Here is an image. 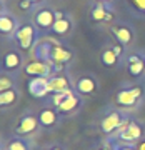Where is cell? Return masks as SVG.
I'll use <instances>...</instances> for the list:
<instances>
[{
  "mask_svg": "<svg viewBox=\"0 0 145 150\" xmlns=\"http://www.w3.org/2000/svg\"><path fill=\"white\" fill-rule=\"evenodd\" d=\"M32 57L48 62L54 67V74H57V72H64L65 65L74 60V52L57 40L45 38L35 45V48L32 50Z\"/></svg>",
  "mask_w": 145,
  "mask_h": 150,
  "instance_id": "1",
  "label": "cell"
},
{
  "mask_svg": "<svg viewBox=\"0 0 145 150\" xmlns=\"http://www.w3.org/2000/svg\"><path fill=\"white\" fill-rule=\"evenodd\" d=\"M40 30H38L32 22H23L20 23L18 30L13 35V40L17 43V48L22 52H32L35 45L40 42Z\"/></svg>",
  "mask_w": 145,
  "mask_h": 150,
  "instance_id": "2",
  "label": "cell"
},
{
  "mask_svg": "<svg viewBox=\"0 0 145 150\" xmlns=\"http://www.w3.org/2000/svg\"><path fill=\"white\" fill-rule=\"evenodd\" d=\"M144 93H145V88L142 85L124 87L115 93V105L120 110H134L142 102Z\"/></svg>",
  "mask_w": 145,
  "mask_h": 150,
  "instance_id": "3",
  "label": "cell"
},
{
  "mask_svg": "<svg viewBox=\"0 0 145 150\" xmlns=\"http://www.w3.org/2000/svg\"><path fill=\"white\" fill-rule=\"evenodd\" d=\"M55 20H57V10H54L47 4L37 5L32 10V23L40 30V33L52 32Z\"/></svg>",
  "mask_w": 145,
  "mask_h": 150,
  "instance_id": "4",
  "label": "cell"
},
{
  "mask_svg": "<svg viewBox=\"0 0 145 150\" xmlns=\"http://www.w3.org/2000/svg\"><path fill=\"white\" fill-rule=\"evenodd\" d=\"M145 137V129L139 120H132L129 118L127 122L122 125V129L113 135V142H122V144H137L139 140Z\"/></svg>",
  "mask_w": 145,
  "mask_h": 150,
  "instance_id": "5",
  "label": "cell"
},
{
  "mask_svg": "<svg viewBox=\"0 0 145 150\" xmlns=\"http://www.w3.org/2000/svg\"><path fill=\"white\" fill-rule=\"evenodd\" d=\"M129 118L122 110L118 108H108V112L100 118V130L103 135L107 137H113L118 130L122 129V125L127 122Z\"/></svg>",
  "mask_w": 145,
  "mask_h": 150,
  "instance_id": "6",
  "label": "cell"
},
{
  "mask_svg": "<svg viewBox=\"0 0 145 150\" xmlns=\"http://www.w3.org/2000/svg\"><path fill=\"white\" fill-rule=\"evenodd\" d=\"M18 27H20L18 18L5 5H2V8H0V33L7 38H13Z\"/></svg>",
  "mask_w": 145,
  "mask_h": 150,
  "instance_id": "7",
  "label": "cell"
},
{
  "mask_svg": "<svg viewBox=\"0 0 145 150\" xmlns=\"http://www.w3.org/2000/svg\"><path fill=\"white\" fill-rule=\"evenodd\" d=\"M23 72L30 77H50V75L54 74V67L45 62V60H40V59H32L25 62V67H23Z\"/></svg>",
  "mask_w": 145,
  "mask_h": 150,
  "instance_id": "8",
  "label": "cell"
},
{
  "mask_svg": "<svg viewBox=\"0 0 145 150\" xmlns=\"http://www.w3.org/2000/svg\"><path fill=\"white\" fill-rule=\"evenodd\" d=\"M125 67L130 77L139 79L145 74V57L144 52H132L129 54V57L125 59Z\"/></svg>",
  "mask_w": 145,
  "mask_h": 150,
  "instance_id": "9",
  "label": "cell"
},
{
  "mask_svg": "<svg viewBox=\"0 0 145 150\" xmlns=\"http://www.w3.org/2000/svg\"><path fill=\"white\" fill-rule=\"evenodd\" d=\"M25 67V62H23V57L18 50H8L5 55H4V60H2V72L5 74H17L20 69Z\"/></svg>",
  "mask_w": 145,
  "mask_h": 150,
  "instance_id": "10",
  "label": "cell"
},
{
  "mask_svg": "<svg viewBox=\"0 0 145 150\" xmlns=\"http://www.w3.org/2000/svg\"><path fill=\"white\" fill-rule=\"evenodd\" d=\"M40 127V122H38V117H35L32 112H27L23 113L18 120L15 127V134L17 135H22V137H28L32 135L33 132H37V129Z\"/></svg>",
  "mask_w": 145,
  "mask_h": 150,
  "instance_id": "11",
  "label": "cell"
},
{
  "mask_svg": "<svg viewBox=\"0 0 145 150\" xmlns=\"http://www.w3.org/2000/svg\"><path fill=\"white\" fill-rule=\"evenodd\" d=\"M74 88L82 97H92L95 95L97 90H98V82H97V79L93 75H82V77H79L75 80Z\"/></svg>",
  "mask_w": 145,
  "mask_h": 150,
  "instance_id": "12",
  "label": "cell"
},
{
  "mask_svg": "<svg viewBox=\"0 0 145 150\" xmlns=\"http://www.w3.org/2000/svg\"><path fill=\"white\" fill-rule=\"evenodd\" d=\"M110 32H112L113 38H115V42L122 43L124 47L132 45V43H134V40H135L134 30H132L127 23H113V25H110Z\"/></svg>",
  "mask_w": 145,
  "mask_h": 150,
  "instance_id": "13",
  "label": "cell"
},
{
  "mask_svg": "<svg viewBox=\"0 0 145 150\" xmlns=\"http://www.w3.org/2000/svg\"><path fill=\"white\" fill-rule=\"evenodd\" d=\"M90 20L95 23L102 22H112L113 20V10L112 4H103V2H95L90 8Z\"/></svg>",
  "mask_w": 145,
  "mask_h": 150,
  "instance_id": "14",
  "label": "cell"
},
{
  "mask_svg": "<svg viewBox=\"0 0 145 150\" xmlns=\"http://www.w3.org/2000/svg\"><path fill=\"white\" fill-rule=\"evenodd\" d=\"M74 30V20L69 13H64V12L57 10V20L54 23V28H52V33L59 35V37H67L70 35Z\"/></svg>",
  "mask_w": 145,
  "mask_h": 150,
  "instance_id": "15",
  "label": "cell"
},
{
  "mask_svg": "<svg viewBox=\"0 0 145 150\" xmlns=\"http://www.w3.org/2000/svg\"><path fill=\"white\" fill-rule=\"evenodd\" d=\"M69 88H74L70 85V79L69 75L64 72H57V74H52L48 77V92L50 93H59V92L69 90Z\"/></svg>",
  "mask_w": 145,
  "mask_h": 150,
  "instance_id": "16",
  "label": "cell"
},
{
  "mask_svg": "<svg viewBox=\"0 0 145 150\" xmlns=\"http://www.w3.org/2000/svg\"><path fill=\"white\" fill-rule=\"evenodd\" d=\"M83 105V97L79 95V93H74V95H70L69 98H65L64 102L60 103L59 107H57V112L60 115H72V113L79 112Z\"/></svg>",
  "mask_w": 145,
  "mask_h": 150,
  "instance_id": "17",
  "label": "cell"
},
{
  "mask_svg": "<svg viewBox=\"0 0 145 150\" xmlns=\"http://www.w3.org/2000/svg\"><path fill=\"white\" fill-rule=\"evenodd\" d=\"M28 92L35 98H43L50 95L48 92V77H33L28 82Z\"/></svg>",
  "mask_w": 145,
  "mask_h": 150,
  "instance_id": "18",
  "label": "cell"
},
{
  "mask_svg": "<svg viewBox=\"0 0 145 150\" xmlns=\"http://www.w3.org/2000/svg\"><path fill=\"white\" fill-rule=\"evenodd\" d=\"M59 115L55 107H43L40 112H38V122H40V127L43 129H54L55 125L59 123Z\"/></svg>",
  "mask_w": 145,
  "mask_h": 150,
  "instance_id": "19",
  "label": "cell"
},
{
  "mask_svg": "<svg viewBox=\"0 0 145 150\" xmlns=\"http://www.w3.org/2000/svg\"><path fill=\"white\" fill-rule=\"evenodd\" d=\"M18 98H20V92H18L17 87L0 92V108H2V110H7V108L13 107V105L18 102Z\"/></svg>",
  "mask_w": 145,
  "mask_h": 150,
  "instance_id": "20",
  "label": "cell"
},
{
  "mask_svg": "<svg viewBox=\"0 0 145 150\" xmlns=\"http://www.w3.org/2000/svg\"><path fill=\"white\" fill-rule=\"evenodd\" d=\"M100 62H102L103 67H107V69H115L120 62V57H118L115 52H113V48L110 45L102 50V54H100Z\"/></svg>",
  "mask_w": 145,
  "mask_h": 150,
  "instance_id": "21",
  "label": "cell"
},
{
  "mask_svg": "<svg viewBox=\"0 0 145 150\" xmlns=\"http://www.w3.org/2000/svg\"><path fill=\"white\" fill-rule=\"evenodd\" d=\"M4 150H30V144L25 137H13Z\"/></svg>",
  "mask_w": 145,
  "mask_h": 150,
  "instance_id": "22",
  "label": "cell"
},
{
  "mask_svg": "<svg viewBox=\"0 0 145 150\" xmlns=\"http://www.w3.org/2000/svg\"><path fill=\"white\" fill-rule=\"evenodd\" d=\"M13 87H15V79H13L10 74L2 72V74H0V92L8 90V88H13Z\"/></svg>",
  "mask_w": 145,
  "mask_h": 150,
  "instance_id": "23",
  "label": "cell"
},
{
  "mask_svg": "<svg viewBox=\"0 0 145 150\" xmlns=\"http://www.w3.org/2000/svg\"><path fill=\"white\" fill-rule=\"evenodd\" d=\"M113 149L115 150H137L134 144H122V142H113Z\"/></svg>",
  "mask_w": 145,
  "mask_h": 150,
  "instance_id": "24",
  "label": "cell"
},
{
  "mask_svg": "<svg viewBox=\"0 0 145 150\" xmlns=\"http://www.w3.org/2000/svg\"><path fill=\"white\" fill-rule=\"evenodd\" d=\"M130 4H132L140 13H145V0H130Z\"/></svg>",
  "mask_w": 145,
  "mask_h": 150,
  "instance_id": "25",
  "label": "cell"
},
{
  "mask_svg": "<svg viewBox=\"0 0 145 150\" xmlns=\"http://www.w3.org/2000/svg\"><path fill=\"white\" fill-rule=\"evenodd\" d=\"M110 47L113 48V52H115V54L118 55V57H122V55H124V52H125V47L124 45H122V43H112V45H110Z\"/></svg>",
  "mask_w": 145,
  "mask_h": 150,
  "instance_id": "26",
  "label": "cell"
},
{
  "mask_svg": "<svg viewBox=\"0 0 145 150\" xmlns=\"http://www.w3.org/2000/svg\"><path fill=\"white\" fill-rule=\"evenodd\" d=\"M18 5H20V8L22 10H27V12H30L33 8V4H30V2H28V0H20V4H18Z\"/></svg>",
  "mask_w": 145,
  "mask_h": 150,
  "instance_id": "27",
  "label": "cell"
},
{
  "mask_svg": "<svg viewBox=\"0 0 145 150\" xmlns=\"http://www.w3.org/2000/svg\"><path fill=\"white\" fill-rule=\"evenodd\" d=\"M95 150H115V149H113V142L112 140H107L105 144H102L100 147H97Z\"/></svg>",
  "mask_w": 145,
  "mask_h": 150,
  "instance_id": "28",
  "label": "cell"
},
{
  "mask_svg": "<svg viewBox=\"0 0 145 150\" xmlns=\"http://www.w3.org/2000/svg\"><path fill=\"white\" fill-rule=\"evenodd\" d=\"M135 149H137V150H145V137L135 144Z\"/></svg>",
  "mask_w": 145,
  "mask_h": 150,
  "instance_id": "29",
  "label": "cell"
},
{
  "mask_svg": "<svg viewBox=\"0 0 145 150\" xmlns=\"http://www.w3.org/2000/svg\"><path fill=\"white\" fill-rule=\"evenodd\" d=\"M45 150H64V147H62V145H50V147L45 149Z\"/></svg>",
  "mask_w": 145,
  "mask_h": 150,
  "instance_id": "30",
  "label": "cell"
},
{
  "mask_svg": "<svg viewBox=\"0 0 145 150\" xmlns=\"http://www.w3.org/2000/svg\"><path fill=\"white\" fill-rule=\"evenodd\" d=\"M28 2H30V4H33V5H42L45 0H28Z\"/></svg>",
  "mask_w": 145,
  "mask_h": 150,
  "instance_id": "31",
  "label": "cell"
},
{
  "mask_svg": "<svg viewBox=\"0 0 145 150\" xmlns=\"http://www.w3.org/2000/svg\"><path fill=\"white\" fill-rule=\"evenodd\" d=\"M95 2H103V4H112L113 0H95Z\"/></svg>",
  "mask_w": 145,
  "mask_h": 150,
  "instance_id": "32",
  "label": "cell"
},
{
  "mask_svg": "<svg viewBox=\"0 0 145 150\" xmlns=\"http://www.w3.org/2000/svg\"><path fill=\"white\" fill-rule=\"evenodd\" d=\"M144 57H145V52H144Z\"/></svg>",
  "mask_w": 145,
  "mask_h": 150,
  "instance_id": "33",
  "label": "cell"
}]
</instances>
